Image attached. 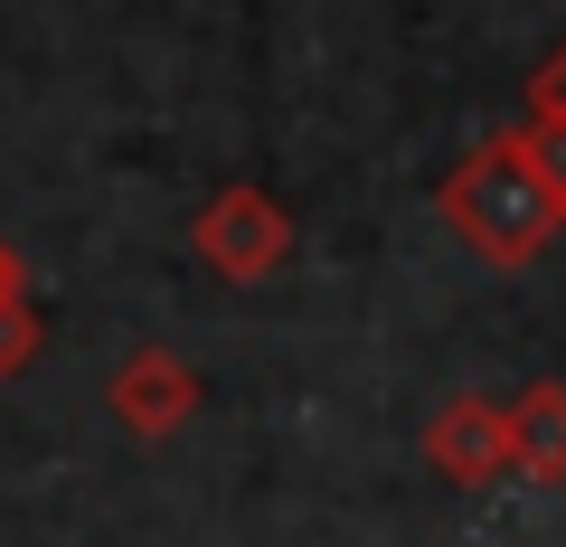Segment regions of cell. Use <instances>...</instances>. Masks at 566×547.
Instances as JSON below:
<instances>
[{
	"label": "cell",
	"instance_id": "7",
	"mask_svg": "<svg viewBox=\"0 0 566 547\" xmlns=\"http://www.w3.org/2000/svg\"><path fill=\"white\" fill-rule=\"evenodd\" d=\"M39 340H48L39 303H29V293H10V303H0V378H20V368L39 359Z\"/></svg>",
	"mask_w": 566,
	"mask_h": 547
},
{
	"label": "cell",
	"instance_id": "8",
	"mask_svg": "<svg viewBox=\"0 0 566 547\" xmlns=\"http://www.w3.org/2000/svg\"><path fill=\"white\" fill-rule=\"evenodd\" d=\"M528 114H557V123H566V39L528 66Z\"/></svg>",
	"mask_w": 566,
	"mask_h": 547
},
{
	"label": "cell",
	"instance_id": "4",
	"mask_svg": "<svg viewBox=\"0 0 566 547\" xmlns=\"http://www.w3.org/2000/svg\"><path fill=\"white\" fill-rule=\"evenodd\" d=\"M104 406H114V425L142 434V444H170V434L199 415V368L180 349H133V359L104 378Z\"/></svg>",
	"mask_w": 566,
	"mask_h": 547
},
{
	"label": "cell",
	"instance_id": "6",
	"mask_svg": "<svg viewBox=\"0 0 566 547\" xmlns=\"http://www.w3.org/2000/svg\"><path fill=\"white\" fill-rule=\"evenodd\" d=\"M510 143H520L528 170H538V180L566 199V123H557V114H520V123H510Z\"/></svg>",
	"mask_w": 566,
	"mask_h": 547
},
{
	"label": "cell",
	"instance_id": "5",
	"mask_svg": "<svg viewBox=\"0 0 566 547\" xmlns=\"http://www.w3.org/2000/svg\"><path fill=\"white\" fill-rule=\"evenodd\" d=\"M510 463L528 482H566V378H528L510 397Z\"/></svg>",
	"mask_w": 566,
	"mask_h": 547
},
{
	"label": "cell",
	"instance_id": "1",
	"mask_svg": "<svg viewBox=\"0 0 566 547\" xmlns=\"http://www.w3.org/2000/svg\"><path fill=\"white\" fill-rule=\"evenodd\" d=\"M434 199H444L453 236H463L482 264H510V274H520V264L566 227V199L528 170V151L510 143V133H491L482 151H463V161H453V180L434 189Z\"/></svg>",
	"mask_w": 566,
	"mask_h": 547
},
{
	"label": "cell",
	"instance_id": "2",
	"mask_svg": "<svg viewBox=\"0 0 566 547\" xmlns=\"http://www.w3.org/2000/svg\"><path fill=\"white\" fill-rule=\"evenodd\" d=\"M189 255H199L208 274H227V284H264V274H283V255H293V218H283L274 189L227 180L218 199L189 218Z\"/></svg>",
	"mask_w": 566,
	"mask_h": 547
},
{
	"label": "cell",
	"instance_id": "9",
	"mask_svg": "<svg viewBox=\"0 0 566 547\" xmlns=\"http://www.w3.org/2000/svg\"><path fill=\"white\" fill-rule=\"evenodd\" d=\"M10 293H29V264H20V245L0 236V303H10Z\"/></svg>",
	"mask_w": 566,
	"mask_h": 547
},
{
	"label": "cell",
	"instance_id": "3",
	"mask_svg": "<svg viewBox=\"0 0 566 547\" xmlns=\"http://www.w3.org/2000/svg\"><path fill=\"white\" fill-rule=\"evenodd\" d=\"M424 463L444 472L453 491H491L510 482V397H482V387H463V397H444L434 415H424Z\"/></svg>",
	"mask_w": 566,
	"mask_h": 547
}]
</instances>
